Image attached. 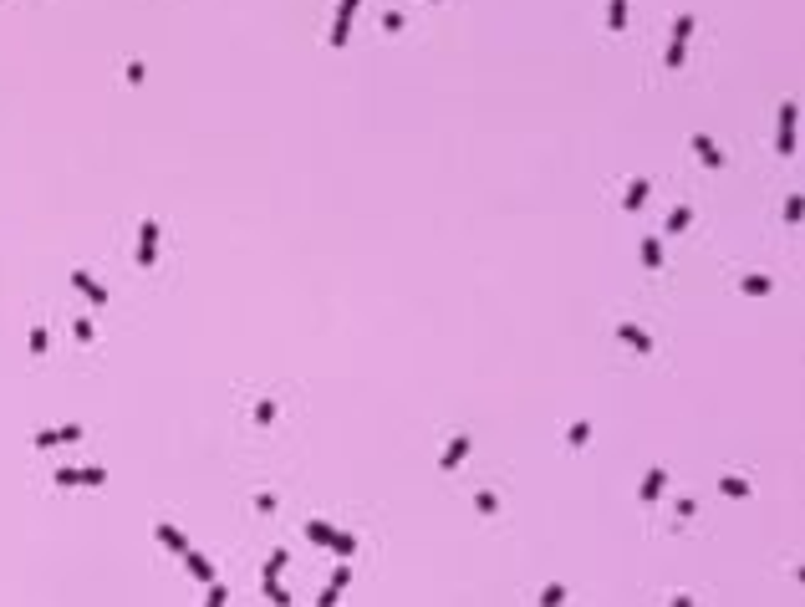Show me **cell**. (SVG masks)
Masks as SVG:
<instances>
[{
    "label": "cell",
    "mask_w": 805,
    "mask_h": 607,
    "mask_svg": "<svg viewBox=\"0 0 805 607\" xmlns=\"http://www.w3.org/2000/svg\"><path fill=\"white\" fill-rule=\"evenodd\" d=\"M688 36H693V16H678V26H673V41H668V51H663V67H683Z\"/></svg>",
    "instance_id": "obj_1"
},
{
    "label": "cell",
    "mask_w": 805,
    "mask_h": 607,
    "mask_svg": "<svg viewBox=\"0 0 805 607\" xmlns=\"http://www.w3.org/2000/svg\"><path fill=\"white\" fill-rule=\"evenodd\" d=\"M795 118H800V102H785L780 108V128H775V148L795 153Z\"/></svg>",
    "instance_id": "obj_2"
},
{
    "label": "cell",
    "mask_w": 805,
    "mask_h": 607,
    "mask_svg": "<svg viewBox=\"0 0 805 607\" xmlns=\"http://www.w3.org/2000/svg\"><path fill=\"white\" fill-rule=\"evenodd\" d=\"M51 480H57V485H102L108 470H97V464H72V470H57Z\"/></svg>",
    "instance_id": "obj_3"
},
{
    "label": "cell",
    "mask_w": 805,
    "mask_h": 607,
    "mask_svg": "<svg viewBox=\"0 0 805 607\" xmlns=\"http://www.w3.org/2000/svg\"><path fill=\"white\" fill-rule=\"evenodd\" d=\"M153 255H159V219H143V225H138V266L148 270Z\"/></svg>",
    "instance_id": "obj_4"
},
{
    "label": "cell",
    "mask_w": 805,
    "mask_h": 607,
    "mask_svg": "<svg viewBox=\"0 0 805 607\" xmlns=\"http://www.w3.org/2000/svg\"><path fill=\"white\" fill-rule=\"evenodd\" d=\"M362 0H342L336 6V21H332V46H347V36H352V16H357Z\"/></svg>",
    "instance_id": "obj_5"
},
{
    "label": "cell",
    "mask_w": 805,
    "mask_h": 607,
    "mask_svg": "<svg viewBox=\"0 0 805 607\" xmlns=\"http://www.w3.org/2000/svg\"><path fill=\"white\" fill-rule=\"evenodd\" d=\"M617 342H627L632 352H653V337H647L638 321H617Z\"/></svg>",
    "instance_id": "obj_6"
},
{
    "label": "cell",
    "mask_w": 805,
    "mask_h": 607,
    "mask_svg": "<svg viewBox=\"0 0 805 607\" xmlns=\"http://www.w3.org/2000/svg\"><path fill=\"white\" fill-rule=\"evenodd\" d=\"M469 459V434H454L444 444V459H438V470H459V464Z\"/></svg>",
    "instance_id": "obj_7"
},
{
    "label": "cell",
    "mask_w": 805,
    "mask_h": 607,
    "mask_svg": "<svg viewBox=\"0 0 805 607\" xmlns=\"http://www.w3.org/2000/svg\"><path fill=\"white\" fill-rule=\"evenodd\" d=\"M72 286L82 291V296H92V306H108V286H102V281H92L87 270H72Z\"/></svg>",
    "instance_id": "obj_8"
},
{
    "label": "cell",
    "mask_w": 805,
    "mask_h": 607,
    "mask_svg": "<svg viewBox=\"0 0 805 607\" xmlns=\"http://www.w3.org/2000/svg\"><path fill=\"white\" fill-rule=\"evenodd\" d=\"M647 195H653V179H632V189L622 195V210H627V215H638L642 204H647Z\"/></svg>",
    "instance_id": "obj_9"
},
{
    "label": "cell",
    "mask_w": 805,
    "mask_h": 607,
    "mask_svg": "<svg viewBox=\"0 0 805 607\" xmlns=\"http://www.w3.org/2000/svg\"><path fill=\"white\" fill-rule=\"evenodd\" d=\"M67 439H82V424H67V429H41V434H36V449L67 444Z\"/></svg>",
    "instance_id": "obj_10"
},
{
    "label": "cell",
    "mask_w": 805,
    "mask_h": 607,
    "mask_svg": "<svg viewBox=\"0 0 805 607\" xmlns=\"http://www.w3.org/2000/svg\"><path fill=\"white\" fill-rule=\"evenodd\" d=\"M663 485H668V470H663V464H658V470H647V480H642V506H658Z\"/></svg>",
    "instance_id": "obj_11"
},
{
    "label": "cell",
    "mask_w": 805,
    "mask_h": 607,
    "mask_svg": "<svg viewBox=\"0 0 805 607\" xmlns=\"http://www.w3.org/2000/svg\"><path fill=\"white\" fill-rule=\"evenodd\" d=\"M693 153H698V163H709V169H724V153H719V143H713V138L698 133V138H693Z\"/></svg>",
    "instance_id": "obj_12"
},
{
    "label": "cell",
    "mask_w": 805,
    "mask_h": 607,
    "mask_svg": "<svg viewBox=\"0 0 805 607\" xmlns=\"http://www.w3.org/2000/svg\"><path fill=\"white\" fill-rule=\"evenodd\" d=\"M159 541L174 551V557H184V551H189V536L179 531V526H168V521H159Z\"/></svg>",
    "instance_id": "obj_13"
},
{
    "label": "cell",
    "mask_w": 805,
    "mask_h": 607,
    "mask_svg": "<svg viewBox=\"0 0 805 607\" xmlns=\"http://www.w3.org/2000/svg\"><path fill=\"white\" fill-rule=\"evenodd\" d=\"M347 582H352V572H347V566H336V577L327 582V592H321V607H336V597L347 592Z\"/></svg>",
    "instance_id": "obj_14"
},
{
    "label": "cell",
    "mask_w": 805,
    "mask_h": 607,
    "mask_svg": "<svg viewBox=\"0 0 805 607\" xmlns=\"http://www.w3.org/2000/svg\"><path fill=\"white\" fill-rule=\"evenodd\" d=\"M622 26H627V0H607V31L622 36Z\"/></svg>",
    "instance_id": "obj_15"
},
{
    "label": "cell",
    "mask_w": 805,
    "mask_h": 607,
    "mask_svg": "<svg viewBox=\"0 0 805 607\" xmlns=\"http://www.w3.org/2000/svg\"><path fill=\"white\" fill-rule=\"evenodd\" d=\"M184 561H189V572L199 577V582H214V566H210V557H199V551H184Z\"/></svg>",
    "instance_id": "obj_16"
},
{
    "label": "cell",
    "mask_w": 805,
    "mask_h": 607,
    "mask_svg": "<svg viewBox=\"0 0 805 607\" xmlns=\"http://www.w3.org/2000/svg\"><path fill=\"white\" fill-rule=\"evenodd\" d=\"M642 266H647V270H663V245H658V235L642 240Z\"/></svg>",
    "instance_id": "obj_17"
},
{
    "label": "cell",
    "mask_w": 805,
    "mask_h": 607,
    "mask_svg": "<svg viewBox=\"0 0 805 607\" xmlns=\"http://www.w3.org/2000/svg\"><path fill=\"white\" fill-rule=\"evenodd\" d=\"M719 490H724L729 500H749V480H739V475H724V480H719Z\"/></svg>",
    "instance_id": "obj_18"
},
{
    "label": "cell",
    "mask_w": 805,
    "mask_h": 607,
    "mask_svg": "<svg viewBox=\"0 0 805 607\" xmlns=\"http://www.w3.org/2000/svg\"><path fill=\"white\" fill-rule=\"evenodd\" d=\"M306 536L316 541V546H332V536H336V526H327V521H306Z\"/></svg>",
    "instance_id": "obj_19"
},
{
    "label": "cell",
    "mask_w": 805,
    "mask_h": 607,
    "mask_svg": "<svg viewBox=\"0 0 805 607\" xmlns=\"http://www.w3.org/2000/svg\"><path fill=\"white\" fill-rule=\"evenodd\" d=\"M739 286H744L749 296H770V291H775V281H770V276H744Z\"/></svg>",
    "instance_id": "obj_20"
},
{
    "label": "cell",
    "mask_w": 805,
    "mask_h": 607,
    "mask_svg": "<svg viewBox=\"0 0 805 607\" xmlns=\"http://www.w3.org/2000/svg\"><path fill=\"white\" fill-rule=\"evenodd\" d=\"M688 219H693V210H688V204H678V210L668 215V225H663V230H668V235H678V230H688Z\"/></svg>",
    "instance_id": "obj_21"
},
{
    "label": "cell",
    "mask_w": 805,
    "mask_h": 607,
    "mask_svg": "<svg viewBox=\"0 0 805 607\" xmlns=\"http://www.w3.org/2000/svg\"><path fill=\"white\" fill-rule=\"evenodd\" d=\"M474 510H479V515H500V500H495V490H479V495H474Z\"/></svg>",
    "instance_id": "obj_22"
},
{
    "label": "cell",
    "mask_w": 805,
    "mask_h": 607,
    "mask_svg": "<svg viewBox=\"0 0 805 607\" xmlns=\"http://www.w3.org/2000/svg\"><path fill=\"white\" fill-rule=\"evenodd\" d=\"M332 551H336V557H352V551H357V536H352V531H336V536H332Z\"/></svg>",
    "instance_id": "obj_23"
},
{
    "label": "cell",
    "mask_w": 805,
    "mask_h": 607,
    "mask_svg": "<svg viewBox=\"0 0 805 607\" xmlns=\"http://www.w3.org/2000/svg\"><path fill=\"white\" fill-rule=\"evenodd\" d=\"M265 597L276 602V607H291V592H285V587L276 582V577H265Z\"/></svg>",
    "instance_id": "obj_24"
},
{
    "label": "cell",
    "mask_w": 805,
    "mask_h": 607,
    "mask_svg": "<svg viewBox=\"0 0 805 607\" xmlns=\"http://www.w3.org/2000/svg\"><path fill=\"white\" fill-rule=\"evenodd\" d=\"M561 602H566V587H561V582H551V587L540 592V607H561Z\"/></svg>",
    "instance_id": "obj_25"
},
{
    "label": "cell",
    "mask_w": 805,
    "mask_h": 607,
    "mask_svg": "<svg viewBox=\"0 0 805 607\" xmlns=\"http://www.w3.org/2000/svg\"><path fill=\"white\" fill-rule=\"evenodd\" d=\"M46 347H51V332L36 321V327H31V352H46Z\"/></svg>",
    "instance_id": "obj_26"
},
{
    "label": "cell",
    "mask_w": 805,
    "mask_h": 607,
    "mask_svg": "<svg viewBox=\"0 0 805 607\" xmlns=\"http://www.w3.org/2000/svg\"><path fill=\"white\" fill-rule=\"evenodd\" d=\"M566 439H571V444H587V439H591V424H571V429H566Z\"/></svg>",
    "instance_id": "obj_27"
},
{
    "label": "cell",
    "mask_w": 805,
    "mask_h": 607,
    "mask_svg": "<svg viewBox=\"0 0 805 607\" xmlns=\"http://www.w3.org/2000/svg\"><path fill=\"white\" fill-rule=\"evenodd\" d=\"M255 424H276V404H270V398L255 404Z\"/></svg>",
    "instance_id": "obj_28"
},
{
    "label": "cell",
    "mask_w": 805,
    "mask_h": 607,
    "mask_svg": "<svg viewBox=\"0 0 805 607\" xmlns=\"http://www.w3.org/2000/svg\"><path fill=\"white\" fill-rule=\"evenodd\" d=\"M230 602V592L219 587V582H210V597H204V607H225Z\"/></svg>",
    "instance_id": "obj_29"
},
{
    "label": "cell",
    "mask_w": 805,
    "mask_h": 607,
    "mask_svg": "<svg viewBox=\"0 0 805 607\" xmlns=\"http://www.w3.org/2000/svg\"><path fill=\"white\" fill-rule=\"evenodd\" d=\"M285 561H291V551H276V557H270V561H265V577H276V572H281V566H285Z\"/></svg>",
    "instance_id": "obj_30"
},
{
    "label": "cell",
    "mask_w": 805,
    "mask_h": 607,
    "mask_svg": "<svg viewBox=\"0 0 805 607\" xmlns=\"http://www.w3.org/2000/svg\"><path fill=\"white\" fill-rule=\"evenodd\" d=\"M72 332H77V342H92V321H87V317H77Z\"/></svg>",
    "instance_id": "obj_31"
},
{
    "label": "cell",
    "mask_w": 805,
    "mask_h": 607,
    "mask_svg": "<svg viewBox=\"0 0 805 607\" xmlns=\"http://www.w3.org/2000/svg\"><path fill=\"white\" fill-rule=\"evenodd\" d=\"M668 607H693V597H673Z\"/></svg>",
    "instance_id": "obj_32"
},
{
    "label": "cell",
    "mask_w": 805,
    "mask_h": 607,
    "mask_svg": "<svg viewBox=\"0 0 805 607\" xmlns=\"http://www.w3.org/2000/svg\"><path fill=\"white\" fill-rule=\"evenodd\" d=\"M434 6H438V0H434Z\"/></svg>",
    "instance_id": "obj_33"
}]
</instances>
